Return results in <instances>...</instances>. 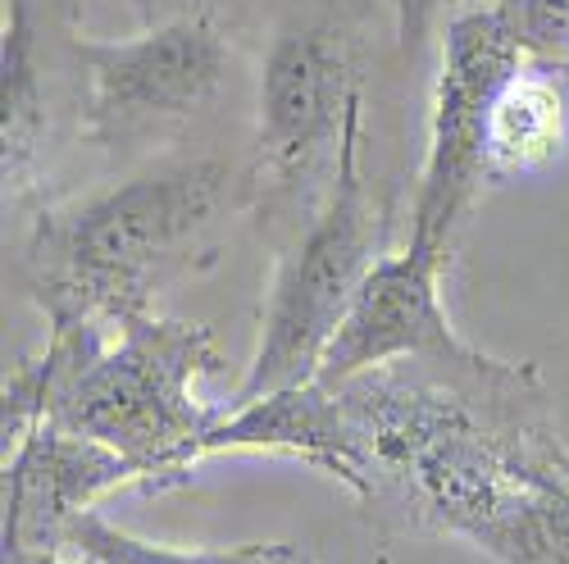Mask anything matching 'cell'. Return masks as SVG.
Instances as JSON below:
<instances>
[{
	"instance_id": "cell-4",
	"label": "cell",
	"mask_w": 569,
	"mask_h": 564,
	"mask_svg": "<svg viewBox=\"0 0 569 564\" xmlns=\"http://www.w3.org/2000/svg\"><path fill=\"white\" fill-rule=\"evenodd\" d=\"M378 32L392 37L383 0H260L247 28V169L251 223L269 246L288 242L333 182Z\"/></svg>"
},
{
	"instance_id": "cell-10",
	"label": "cell",
	"mask_w": 569,
	"mask_h": 564,
	"mask_svg": "<svg viewBox=\"0 0 569 564\" xmlns=\"http://www.w3.org/2000/svg\"><path fill=\"white\" fill-rule=\"evenodd\" d=\"M151 492L128 455L41 419L6 446V551H64V533L110 492Z\"/></svg>"
},
{
	"instance_id": "cell-12",
	"label": "cell",
	"mask_w": 569,
	"mask_h": 564,
	"mask_svg": "<svg viewBox=\"0 0 569 564\" xmlns=\"http://www.w3.org/2000/svg\"><path fill=\"white\" fill-rule=\"evenodd\" d=\"M569 141V87L565 73L525 64L492 105L488 128V178L510 182L551 169Z\"/></svg>"
},
{
	"instance_id": "cell-6",
	"label": "cell",
	"mask_w": 569,
	"mask_h": 564,
	"mask_svg": "<svg viewBox=\"0 0 569 564\" xmlns=\"http://www.w3.org/2000/svg\"><path fill=\"white\" fill-rule=\"evenodd\" d=\"M365 155H369V97H360L347 119L338 173L328 182L319 210L288 242L273 246L278 255H273L269 296L260 310V338L247 364V379L228 405L319 379V364L392 232V210L373 192Z\"/></svg>"
},
{
	"instance_id": "cell-8",
	"label": "cell",
	"mask_w": 569,
	"mask_h": 564,
	"mask_svg": "<svg viewBox=\"0 0 569 564\" xmlns=\"http://www.w3.org/2000/svg\"><path fill=\"white\" fill-rule=\"evenodd\" d=\"M0 147L6 210L60 197L64 160L87 147L82 0H6L0 32Z\"/></svg>"
},
{
	"instance_id": "cell-11",
	"label": "cell",
	"mask_w": 569,
	"mask_h": 564,
	"mask_svg": "<svg viewBox=\"0 0 569 564\" xmlns=\"http://www.w3.org/2000/svg\"><path fill=\"white\" fill-rule=\"evenodd\" d=\"M288 455L323 479H333L351 496L365 487V464H360V442L351 429V414L328 383H301L282 387L242 405H223L219 423L201 442V460L210 455Z\"/></svg>"
},
{
	"instance_id": "cell-14",
	"label": "cell",
	"mask_w": 569,
	"mask_h": 564,
	"mask_svg": "<svg viewBox=\"0 0 569 564\" xmlns=\"http://www.w3.org/2000/svg\"><path fill=\"white\" fill-rule=\"evenodd\" d=\"M529 64L569 78V0H497Z\"/></svg>"
},
{
	"instance_id": "cell-18",
	"label": "cell",
	"mask_w": 569,
	"mask_h": 564,
	"mask_svg": "<svg viewBox=\"0 0 569 564\" xmlns=\"http://www.w3.org/2000/svg\"><path fill=\"white\" fill-rule=\"evenodd\" d=\"M132 10H137L141 23H156V19H160V14H156V10H160V0H132Z\"/></svg>"
},
{
	"instance_id": "cell-5",
	"label": "cell",
	"mask_w": 569,
	"mask_h": 564,
	"mask_svg": "<svg viewBox=\"0 0 569 564\" xmlns=\"http://www.w3.org/2000/svg\"><path fill=\"white\" fill-rule=\"evenodd\" d=\"M228 105H251V46L210 6L160 14L137 37H87V147L119 164L219 141Z\"/></svg>"
},
{
	"instance_id": "cell-19",
	"label": "cell",
	"mask_w": 569,
	"mask_h": 564,
	"mask_svg": "<svg viewBox=\"0 0 569 564\" xmlns=\"http://www.w3.org/2000/svg\"><path fill=\"white\" fill-rule=\"evenodd\" d=\"M383 10H388V6H383Z\"/></svg>"
},
{
	"instance_id": "cell-9",
	"label": "cell",
	"mask_w": 569,
	"mask_h": 564,
	"mask_svg": "<svg viewBox=\"0 0 569 564\" xmlns=\"http://www.w3.org/2000/svg\"><path fill=\"white\" fill-rule=\"evenodd\" d=\"M451 260L419 246L401 242V251L378 255L369 269L365 288L356 292L333 346H328L319 364V383L338 387L347 379L378 364L397 360H447V355H469L473 342L456 333L447 314L442 278Z\"/></svg>"
},
{
	"instance_id": "cell-2",
	"label": "cell",
	"mask_w": 569,
	"mask_h": 564,
	"mask_svg": "<svg viewBox=\"0 0 569 564\" xmlns=\"http://www.w3.org/2000/svg\"><path fill=\"white\" fill-rule=\"evenodd\" d=\"M242 219H251L247 147L197 141L32 210L19 273L46 323L119 328L156 314L169 288L214 269Z\"/></svg>"
},
{
	"instance_id": "cell-15",
	"label": "cell",
	"mask_w": 569,
	"mask_h": 564,
	"mask_svg": "<svg viewBox=\"0 0 569 564\" xmlns=\"http://www.w3.org/2000/svg\"><path fill=\"white\" fill-rule=\"evenodd\" d=\"M383 6H388V23H392V56L406 73H415L433 32L442 28V19L456 6H465V0H383Z\"/></svg>"
},
{
	"instance_id": "cell-16",
	"label": "cell",
	"mask_w": 569,
	"mask_h": 564,
	"mask_svg": "<svg viewBox=\"0 0 569 564\" xmlns=\"http://www.w3.org/2000/svg\"><path fill=\"white\" fill-rule=\"evenodd\" d=\"M187 6H210V10H219L223 19H232L237 28H251V19H256V10H260V0H187Z\"/></svg>"
},
{
	"instance_id": "cell-3",
	"label": "cell",
	"mask_w": 569,
	"mask_h": 564,
	"mask_svg": "<svg viewBox=\"0 0 569 564\" xmlns=\"http://www.w3.org/2000/svg\"><path fill=\"white\" fill-rule=\"evenodd\" d=\"M223 369L210 328L137 314L106 323H46L37 355L10 364L0 387L6 446L51 419L69 433L106 442L147 469L151 492L178 487L201 464V442L223 405H206L197 383Z\"/></svg>"
},
{
	"instance_id": "cell-13",
	"label": "cell",
	"mask_w": 569,
	"mask_h": 564,
	"mask_svg": "<svg viewBox=\"0 0 569 564\" xmlns=\"http://www.w3.org/2000/svg\"><path fill=\"white\" fill-rule=\"evenodd\" d=\"M64 551L87 560V564H319L306 546L297 542H247V546H164L147 542L119 524H110L106 514L87 510L82 520L69 524Z\"/></svg>"
},
{
	"instance_id": "cell-17",
	"label": "cell",
	"mask_w": 569,
	"mask_h": 564,
	"mask_svg": "<svg viewBox=\"0 0 569 564\" xmlns=\"http://www.w3.org/2000/svg\"><path fill=\"white\" fill-rule=\"evenodd\" d=\"M6 564H87L69 551H6Z\"/></svg>"
},
{
	"instance_id": "cell-1",
	"label": "cell",
	"mask_w": 569,
	"mask_h": 564,
	"mask_svg": "<svg viewBox=\"0 0 569 564\" xmlns=\"http://www.w3.org/2000/svg\"><path fill=\"white\" fill-rule=\"evenodd\" d=\"M360 442L356 505L392 537H460L497 564H569V446L533 364L473 346L338 383Z\"/></svg>"
},
{
	"instance_id": "cell-7",
	"label": "cell",
	"mask_w": 569,
	"mask_h": 564,
	"mask_svg": "<svg viewBox=\"0 0 569 564\" xmlns=\"http://www.w3.org/2000/svg\"><path fill=\"white\" fill-rule=\"evenodd\" d=\"M529 64L497 0H465L438 28V60L423 114V160L410 192V232L451 260L488 178V128L501 87Z\"/></svg>"
}]
</instances>
